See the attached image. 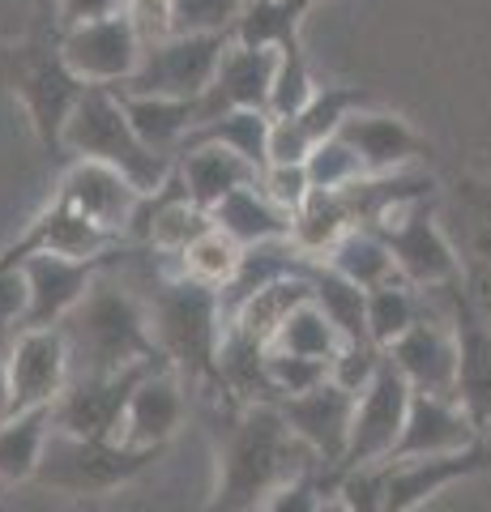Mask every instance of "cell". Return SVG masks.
<instances>
[{
    "label": "cell",
    "mask_w": 491,
    "mask_h": 512,
    "mask_svg": "<svg viewBox=\"0 0 491 512\" xmlns=\"http://www.w3.org/2000/svg\"><path fill=\"white\" fill-rule=\"evenodd\" d=\"M218 487L205 512H257L282 483L299 474H321V457L295 436L274 402H231L214 427ZM329 487V483H325Z\"/></svg>",
    "instance_id": "obj_1"
},
{
    "label": "cell",
    "mask_w": 491,
    "mask_h": 512,
    "mask_svg": "<svg viewBox=\"0 0 491 512\" xmlns=\"http://www.w3.org/2000/svg\"><path fill=\"white\" fill-rule=\"evenodd\" d=\"M60 333L69 342L73 380L129 372L137 363H167L154 342L146 299H137L129 286H120L107 269L94 278L86 299L60 320Z\"/></svg>",
    "instance_id": "obj_2"
},
{
    "label": "cell",
    "mask_w": 491,
    "mask_h": 512,
    "mask_svg": "<svg viewBox=\"0 0 491 512\" xmlns=\"http://www.w3.org/2000/svg\"><path fill=\"white\" fill-rule=\"evenodd\" d=\"M154 342L188 389L218 393V346L227 333L223 291L188 274H158L146 299Z\"/></svg>",
    "instance_id": "obj_3"
},
{
    "label": "cell",
    "mask_w": 491,
    "mask_h": 512,
    "mask_svg": "<svg viewBox=\"0 0 491 512\" xmlns=\"http://www.w3.org/2000/svg\"><path fill=\"white\" fill-rule=\"evenodd\" d=\"M0 82L9 86V94L26 111V124L35 133L39 150L47 158H65V124L77 99H82L86 82L60 56V39L39 35L18 47H5L0 52Z\"/></svg>",
    "instance_id": "obj_4"
},
{
    "label": "cell",
    "mask_w": 491,
    "mask_h": 512,
    "mask_svg": "<svg viewBox=\"0 0 491 512\" xmlns=\"http://www.w3.org/2000/svg\"><path fill=\"white\" fill-rule=\"evenodd\" d=\"M65 158H94V163L116 167L129 175L146 197L176 175V158L154 154L146 141L133 133L120 90H112V86L82 90V99H77L73 116L65 124Z\"/></svg>",
    "instance_id": "obj_5"
},
{
    "label": "cell",
    "mask_w": 491,
    "mask_h": 512,
    "mask_svg": "<svg viewBox=\"0 0 491 512\" xmlns=\"http://www.w3.org/2000/svg\"><path fill=\"white\" fill-rule=\"evenodd\" d=\"M163 453L167 448H133L116 436H69L52 427L35 483L43 491L73 495V500H99V495L137 483Z\"/></svg>",
    "instance_id": "obj_6"
},
{
    "label": "cell",
    "mask_w": 491,
    "mask_h": 512,
    "mask_svg": "<svg viewBox=\"0 0 491 512\" xmlns=\"http://www.w3.org/2000/svg\"><path fill=\"white\" fill-rule=\"evenodd\" d=\"M376 231L393 252L398 278L419 286V291H440V286H449L466 274L462 252H457V244L440 227L432 197H419V201H406L398 210H389L376 222Z\"/></svg>",
    "instance_id": "obj_7"
},
{
    "label": "cell",
    "mask_w": 491,
    "mask_h": 512,
    "mask_svg": "<svg viewBox=\"0 0 491 512\" xmlns=\"http://www.w3.org/2000/svg\"><path fill=\"white\" fill-rule=\"evenodd\" d=\"M440 299V316L449 320L453 342H457V406L466 410V419L479 427V436H487L491 427V316L474 303L466 274L440 286V291H427Z\"/></svg>",
    "instance_id": "obj_8"
},
{
    "label": "cell",
    "mask_w": 491,
    "mask_h": 512,
    "mask_svg": "<svg viewBox=\"0 0 491 512\" xmlns=\"http://www.w3.org/2000/svg\"><path fill=\"white\" fill-rule=\"evenodd\" d=\"M231 35H163L146 39V52L120 94H163V99H201L210 90Z\"/></svg>",
    "instance_id": "obj_9"
},
{
    "label": "cell",
    "mask_w": 491,
    "mask_h": 512,
    "mask_svg": "<svg viewBox=\"0 0 491 512\" xmlns=\"http://www.w3.org/2000/svg\"><path fill=\"white\" fill-rule=\"evenodd\" d=\"M410 384L389 359L380 363V372L372 384L355 397V419H351V440H346V457H342V474L363 470V466H380L393 457L402 427H406V410H410Z\"/></svg>",
    "instance_id": "obj_10"
},
{
    "label": "cell",
    "mask_w": 491,
    "mask_h": 512,
    "mask_svg": "<svg viewBox=\"0 0 491 512\" xmlns=\"http://www.w3.org/2000/svg\"><path fill=\"white\" fill-rule=\"evenodd\" d=\"M56 39H60V56H65V64L82 77L86 86H112V90H120L124 82H129V77L137 73V64H141V52H146V35H141L133 13L73 26Z\"/></svg>",
    "instance_id": "obj_11"
},
{
    "label": "cell",
    "mask_w": 491,
    "mask_h": 512,
    "mask_svg": "<svg viewBox=\"0 0 491 512\" xmlns=\"http://www.w3.org/2000/svg\"><path fill=\"white\" fill-rule=\"evenodd\" d=\"M120 252L99 256V261H73V256H52V252L26 256V261L18 265L22 282H26V312H22L18 329H56L60 320L86 299L94 278L120 261Z\"/></svg>",
    "instance_id": "obj_12"
},
{
    "label": "cell",
    "mask_w": 491,
    "mask_h": 512,
    "mask_svg": "<svg viewBox=\"0 0 491 512\" xmlns=\"http://www.w3.org/2000/svg\"><path fill=\"white\" fill-rule=\"evenodd\" d=\"M154 367H171V363H137L129 372H112V376H86V380H69V389L56 397V431L69 436H116L124 427V410H129L137 384L146 380Z\"/></svg>",
    "instance_id": "obj_13"
},
{
    "label": "cell",
    "mask_w": 491,
    "mask_h": 512,
    "mask_svg": "<svg viewBox=\"0 0 491 512\" xmlns=\"http://www.w3.org/2000/svg\"><path fill=\"white\" fill-rule=\"evenodd\" d=\"M282 419L304 440L316 457H321V470H325V483L329 491L338 487V470H342V457H346V440H351V419H355V393H346L338 380H325L316 389L287 397L278 402Z\"/></svg>",
    "instance_id": "obj_14"
},
{
    "label": "cell",
    "mask_w": 491,
    "mask_h": 512,
    "mask_svg": "<svg viewBox=\"0 0 491 512\" xmlns=\"http://www.w3.org/2000/svg\"><path fill=\"white\" fill-rule=\"evenodd\" d=\"M69 342L56 329H18L9 342V414L56 406L69 389Z\"/></svg>",
    "instance_id": "obj_15"
},
{
    "label": "cell",
    "mask_w": 491,
    "mask_h": 512,
    "mask_svg": "<svg viewBox=\"0 0 491 512\" xmlns=\"http://www.w3.org/2000/svg\"><path fill=\"white\" fill-rule=\"evenodd\" d=\"M129 239H120L112 231H103L99 222H90L86 214H77L69 201L52 197V205L30 222V227L13 239L9 248H0V265H22L35 252L52 256H73V261H99V256L120 252Z\"/></svg>",
    "instance_id": "obj_16"
},
{
    "label": "cell",
    "mask_w": 491,
    "mask_h": 512,
    "mask_svg": "<svg viewBox=\"0 0 491 512\" xmlns=\"http://www.w3.org/2000/svg\"><path fill=\"white\" fill-rule=\"evenodd\" d=\"M60 201H69L77 214H86L90 222H99L103 231H112L120 239H129V227L146 201L129 175L107 167V163H94V158H69L65 175H60V188H56Z\"/></svg>",
    "instance_id": "obj_17"
},
{
    "label": "cell",
    "mask_w": 491,
    "mask_h": 512,
    "mask_svg": "<svg viewBox=\"0 0 491 512\" xmlns=\"http://www.w3.org/2000/svg\"><path fill=\"white\" fill-rule=\"evenodd\" d=\"M487 466H491L487 440H479L474 448H462V453H445V457L385 461V504H380V512H415L432 495L462 483V478L483 474Z\"/></svg>",
    "instance_id": "obj_18"
},
{
    "label": "cell",
    "mask_w": 491,
    "mask_h": 512,
    "mask_svg": "<svg viewBox=\"0 0 491 512\" xmlns=\"http://www.w3.org/2000/svg\"><path fill=\"white\" fill-rule=\"evenodd\" d=\"M338 137L359 154V163L368 175L410 171L419 158H427V150H432L415 124L393 116V111H380V107H359L355 116L338 128Z\"/></svg>",
    "instance_id": "obj_19"
},
{
    "label": "cell",
    "mask_w": 491,
    "mask_h": 512,
    "mask_svg": "<svg viewBox=\"0 0 491 512\" xmlns=\"http://www.w3.org/2000/svg\"><path fill=\"white\" fill-rule=\"evenodd\" d=\"M385 359L398 367L402 380L415 393L453 397V389H457V342H453L449 320L440 312H432L427 320H419L410 333H402V338L385 350Z\"/></svg>",
    "instance_id": "obj_20"
},
{
    "label": "cell",
    "mask_w": 491,
    "mask_h": 512,
    "mask_svg": "<svg viewBox=\"0 0 491 512\" xmlns=\"http://www.w3.org/2000/svg\"><path fill=\"white\" fill-rule=\"evenodd\" d=\"M274 73H278V52L231 43L223 64H218L210 90L197 99L201 103V124L223 116V111H269Z\"/></svg>",
    "instance_id": "obj_21"
},
{
    "label": "cell",
    "mask_w": 491,
    "mask_h": 512,
    "mask_svg": "<svg viewBox=\"0 0 491 512\" xmlns=\"http://www.w3.org/2000/svg\"><path fill=\"white\" fill-rule=\"evenodd\" d=\"M483 436L479 427L466 419V410L453 397H432V393H410V410H406V427L398 444H393L389 461H415V457H445V453H462L474 448Z\"/></svg>",
    "instance_id": "obj_22"
},
{
    "label": "cell",
    "mask_w": 491,
    "mask_h": 512,
    "mask_svg": "<svg viewBox=\"0 0 491 512\" xmlns=\"http://www.w3.org/2000/svg\"><path fill=\"white\" fill-rule=\"evenodd\" d=\"M188 410V384L180 380L176 367H154V372L137 384L129 410H124L120 440L133 448H167L176 440Z\"/></svg>",
    "instance_id": "obj_23"
},
{
    "label": "cell",
    "mask_w": 491,
    "mask_h": 512,
    "mask_svg": "<svg viewBox=\"0 0 491 512\" xmlns=\"http://www.w3.org/2000/svg\"><path fill=\"white\" fill-rule=\"evenodd\" d=\"M176 175L188 192V201H197L201 210H214L235 188L261 180V171L252 167L248 158L231 154L223 146H184L176 154Z\"/></svg>",
    "instance_id": "obj_24"
},
{
    "label": "cell",
    "mask_w": 491,
    "mask_h": 512,
    "mask_svg": "<svg viewBox=\"0 0 491 512\" xmlns=\"http://www.w3.org/2000/svg\"><path fill=\"white\" fill-rule=\"evenodd\" d=\"M210 218H214V231L235 239L244 252L261 248V244H278V239H291V214L278 210V205L265 197L261 184L235 188L231 197H223L214 205Z\"/></svg>",
    "instance_id": "obj_25"
},
{
    "label": "cell",
    "mask_w": 491,
    "mask_h": 512,
    "mask_svg": "<svg viewBox=\"0 0 491 512\" xmlns=\"http://www.w3.org/2000/svg\"><path fill=\"white\" fill-rule=\"evenodd\" d=\"M124 111H129L133 133L146 141L154 154L176 158L188 133L201 124V103L197 99H163V94H120Z\"/></svg>",
    "instance_id": "obj_26"
},
{
    "label": "cell",
    "mask_w": 491,
    "mask_h": 512,
    "mask_svg": "<svg viewBox=\"0 0 491 512\" xmlns=\"http://www.w3.org/2000/svg\"><path fill=\"white\" fill-rule=\"evenodd\" d=\"M308 299H312V282H308L304 269H299V274H287V278H274V282L257 286V291H252L240 308L227 316V325L248 333V338H257L261 346H274L278 329L287 325V316Z\"/></svg>",
    "instance_id": "obj_27"
},
{
    "label": "cell",
    "mask_w": 491,
    "mask_h": 512,
    "mask_svg": "<svg viewBox=\"0 0 491 512\" xmlns=\"http://www.w3.org/2000/svg\"><path fill=\"white\" fill-rule=\"evenodd\" d=\"M52 427H56L52 406H35V410L5 414V419H0V487L35 483Z\"/></svg>",
    "instance_id": "obj_28"
},
{
    "label": "cell",
    "mask_w": 491,
    "mask_h": 512,
    "mask_svg": "<svg viewBox=\"0 0 491 512\" xmlns=\"http://www.w3.org/2000/svg\"><path fill=\"white\" fill-rule=\"evenodd\" d=\"M304 274L312 282V303L334 320L342 342L346 346H376L372 333H368V291L355 282H346L342 274H334L325 261H312V256H308Z\"/></svg>",
    "instance_id": "obj_29"
},
{
    "label": "cell",
    "mask_w": 491,
    "mask_h": 512,
    "mask_svg": "<svg viewBox=\"0 0 491 512\" xmlns=\"http://www.w3.org/2000/svg\"><path fill=\"white\" fill-rule=\"evenodd\" d=\"M325 265L334 269V274H342L346 282L363 286V291H376V286L398 278L393 252H389L385 239H380L376 227H351L334 248L325 252Z\"/></svg>",
    "instance_id": "obj_30"
},
{
    "label": "cell",
    "mask_w": 491,
    "mask_h": 512,
    "mask_svg": "<svg viewBox=\"0 0 491 512\" xmlns=\"http://www.w3.org/2000/svg\"><path fill=\"white\" fill-rule=\"evenodd\" d=\"M269 124H274L269 111H223V116L197 124L184 146H223L231 154L248 158L257 171H265V163H269Z\"/></svg>",
    "instance_id": "obj_31"
},
{
    "label": "cell",
    "mask_w": 491,
    "mask_h": 512,
    "mask_svg": "<svg viewBox=\"0 0 491 512\" xmlns=\"http://www.w3.org/2000/svg\"><path fill=\"white\" fill-rule=\"evenodd\" d=\"M427 316H432L427 295L419 286H410L406 278H393L385 286H376V291H368V333L380 350H389L402 333H410Z\"/></svg>",
    "instance_id": "obj_32"
},
{
    "label": "cell",
    "mask_w": 491,
    "mask_h": 512,
    "mask_svg": "<svg viewBox=\"0 0 491 512\" xmlns=\"http://www.w3.org/2000/svg\"><path fill=\"white\" fill-rule=\"evenodd\" d=\"M308 9H312L308 0H248L240 22L231 30V43L269 47V52H278V47H287V43H299V22H304Z\"/></svg>",
    "instance_id": "obj_33"
},
{
    "label": "cell",
    "mask_w": 491,
    "mask_h": 512,
    "mask_svg": "<svg viewBox=\"0 0 491 512\" xmlns=\"http://www.w3.org/2000/svg\"><path fill=\"white\" fill-rule=\"evenodd\" d=\"M342 333L334 329V320H329L316 303H299V308L287 316V325L278 329L274 338V350H287V355H299V359H321L334 367V359L342 355Z\"/></svg>",
    "instance_id": "obj_34"
},
{
    "label": "cell",
    "mask_w": 491,
    "mask_h": 512,
    "mask_svg": "<svg viewBox=\"0 0 491 512\" xmlns=\"http://www.w3.org/2000/svg\"><path fill=\"white\" fill-rule=\"evenodd\" d=\"M359 107H368V94L355 86H316V94L295 111V120L308 128V137L321 146V141L338 137V128L355 116Z\"/></svg>",
    "instance_id": "obj_35"
},
{
    "label": "cell",
    "mask_w": 491,
    "mask_h": 512,
    "mask_svg": "<svg viewBox=\"0 0 491 512\" xmlns=\"http://www.w3.org/2000/svg\"><path fill=\"white\" fill-rule=\"evenodd\" d=\"M248 0H167V35H231Z\"/></svg>",
    "instance_id": "obj_36"
},
{
    "label": "cell",
    "mask_w": 491,
    "mask_h": 512,
    "mask_svg": "<svg viewBox=\"0 0 491 512\" xmlns=\"http://www.w3.org/2000/svg\"><path fill=\"white\" fill-rule=\"evenodd\" d=\"M240 261H244V248L235 244V239H227L223 231H210L180 256V274L197 278V282H210V286L223 291V286L240 274Z\"/></svg>",
    "instance_id": "obj_37"
},
{
    "label": "cell",
    "mask_w": 491,
    "mask_h": 512,
    "mask_svg": "<svg viewBox=\"0 0 491 512\" xmlns=\"http://www.w3.org/2000/svg\"><path fill=\"white\" fill-rule=\"evenodd\" d=\"M312 94H316V82L308 73L304 39L278 47V73H274V94H269V116H295Z\"/></svg>",
    "instance_id": "obj_38"
},
{
    "label": "cell",
    "mask_w": 491,
    "mask_h": 512,
    "mask_svg": "<svg viewBox=\"0 0 491 512\" xmlns=\"http://www.w3.org/2000/svg\"><path fill=\"white\" fill-rule=\"evenodd\" d=\"M308 180H312V188H325V192H338V188H346V184H355V180H363V163H359V154L346 146L342 137H329V141H321L312 154H308Z\"/></svg>",
    "instance_id": "obj_39"
},
{
    "label": "cell",
    "mask_w": 491,
    "mask_h": 512,
    "mask_svg": "<svg viewBox=\"0 0 491 512\" xmlns=\"http://www.w3.org/2000/svg\"><path fill=\"white\" fill-rule=\"evenodd\" d=\"M265 372H269V384H274V397H278V402H287V397H299V393L316 389V384H325L329 380V363L299 359V355H287V350L269 346Z\"/></svg>",
    "instance_id": "obj_40"
},
{
    "label": "cell",
    "mask_w": 491,
    "mask_h": 512,
    "mask_svg": "<svg viewBox=\"0 0 491 512\" xmlns=\"http://www.w3.org/2000/svg\"><path fill=\"white\" fill-rule=\"evenodd\" d=\"M312 150H316V141L308 137L304 124H299L295 116H274V124H269V163L304 167ZM269 163H265V167H269Z\"/></svg>",
    "instance_id": "obj_41"
},
{
    "label": "cell",
    "mask_w": 491,
    "mask_h": 512,
    "mask_svg": "<svg viewBox=\"0 0 491 512\" xmlns=\"http://www.w3.org/2000/svg\"><path fill=\"white\" fill-rule=\"evenodd\" d=\"M257 184L265 188V197L274 201L278 210H287V214H295L299 205L308 201V192H312L308 167H282V163H269Z\"/></svg>",
    "instance_id": "obj_42"
},
{
    "label": "cell",
    "mask_w": 491,
    "mask_h": 512,
    "mask_svg": "<svg viewBox=\"0 0 491 512\" xmlns=\"http://www.w3.org/2000/svg\"><path fill=\"white\" fill-rule=\"evenodd\" d=\"M325 478L321 474H299L291 483H282L257 512H321L325 500Z\"/></svg>",
    "instance_id": "obj_43"
},
{
    "label": "cell",
    "mask_w": 491,
    "mask_h": 512,
    "mask_svg": "<svg viewBox=\"0 0 491 512\" xmlns=\"http://www.w3.org/2000/svg\"><path fill=\"white\" fill-rule=\"evenodd\" d=\"M120 13H133V0H56L52 30H56V35H65V30H73V26L120 18Z\"/></svg>",
    "instance_id": "obj_44"
},
{
    "label": "cell",
    "mask_w": 491,
    "mask_h": 512,
    "mask_svg": "<svg viewBox=\"0 0 491 512\" xmlns=\"http://www.w3.org/2000/svg\"><path fill=\"white\" fill-rule=\"evenodd\" d=\"M133 18L146 39H163L167 35V0H133Z\"/></svg>",
    "instance_id": "obj_45"
},
{
    "label": "cell",
    "mask_w": 491,
    "mask_h": 512,
    "mask_svg": "<svg viewBox=\"0 0 491 512\" xmlns=\"http://www.w3.org/2000/svg\"><path fill=\"white\" fill-rule=\"evenodd\" d=\"M18 329H0V419L9 414V342Z\"/></svg>",
    "instance_id": "obj_46"
},
{
    "label": "cell",
    "mask_w": 491,
    "mask_h": 512,
    "mask_svg": "<svg viewBox=\"0 0 491 512\" xmlns=\"http://www.w3.org/2000/svg\"><path fill=\"white\" fill-rule=\"evenodd\" d=\"M321 512H351V508H346V500H342L338 491H325V500H321Z\"/></svg>",
    "instance_id": "obj_47"
}]
</instances>
